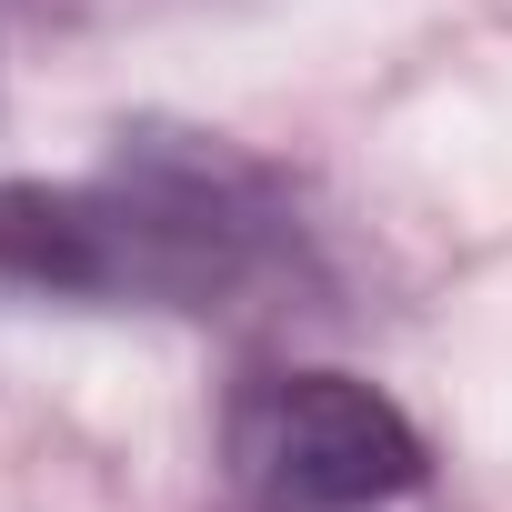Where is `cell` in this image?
Here are the masks:
<instances>
[{"mask_svg": "<svg viewBox=\"0 0 512 512\" xmlns=\"http://www.w3.org/2000/svg\"><path fill=\"white\" fill-rule=\"evenodd\" d=\"M221 462L251 512H372L432 472L402 402L352 372H251L221 412Z\"/></svg>", "mask_w": 512, "mask_h": 512, "instance_id": "2", "label": "cell"}, {"mask_svg": "<svg viewBox=\"0 0 512 512\" xmlns=\"http://www.w3.org/2000/svg\"><path fill=\"white\" fill-rule=\"evenodd\" d=\"M312 272L292 201L211 151V141H131L101 181H11L0 191V282L81 292V302H161V312H251Z\"/></svg>", "mask_w": 512, "mask_h": 512, "instance_id": "1", "label": "cell"}]
</instances>
